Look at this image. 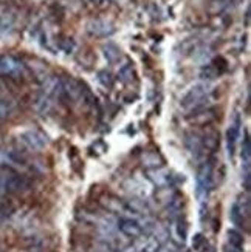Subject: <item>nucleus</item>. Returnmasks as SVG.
<instances>
[{
	"label": "nucleus",
	"instance_id": "5",
	"mask_svg": "<svg viewBox=\"0 0 251 252\" xmlns=\"http://www.w3.org/2000/svg\"><path fill=\"white\" fill-rule=\"evenodd\" d=\"M231 221L234 226L241 227V229H248V220H250V198H239L233 207H231V214H230Z\"/></svg>",
	"mask_w": 251,
	"mask_h": 252
},
{
	"label": "nucleus",
	"instance_id": "17",
	"mask_svg": "<svg viewBox=\"0 0 251 252\" xmlns=\"http://www.w3.org/2000/svg\"><path fill=\"white\" fill-rule=\"evenodd\" d=\"M9 115V110H8V107L3 101H0V123L5 121V119L8 118Z\"/></svg>",
	"mask_w": 251,
	"mask_h": 252
},
{
	"label": "nucleus",
	"instance_id": "4",
	"mask_svg": "<svg viewBox=\"0 0 251 252\" xmlns=\"http://www.w3.org/2000/svg\"><path fill=\"white\" fill-rule=\"evenodd\" d=\"M27 67L19 58L13 54H2L0 56V73L8 78H22L25 74Z\"/></svg>",
	"mask_w": 251,
	"mask_h": 252
},
{
	"label": "nucleus",
	"instance_id": "2",
	"mask_svg": "<svg viewBox=\"0 0 251 252\" xmlns=\"http://www.w3.org/2000/svg\"><path fill=\"white\" fill-rule=\"evenodd\" d=\"M214 164L213 159H206L200 164L199 172H197V196L203 203L208 200L210 192L213 190L214 186Z\"/></svg>",
	"mask_w": 251,
	"mask_h": 252
},
{
	"label": "nucleus",
	"instance_id": "11",
	"mask_svg": "<svg viewBox=\"0 0 251 252\" xmlns=\"http://www.w3.org/2000/svg\"><path fill=\"white\" fill-rule=\"evenodd\" d=\"M242 162H244V169H245V175H250V159H251V141H250V135L248 131H245V138L242 142Z\"/></svg>",
	"mask_w": 251,
	"mask_h": 252
},
{
	"label": "nucleus",
	"instance_id": "16",
	"mask_svg": "<svg viewBox=\"0 0 251 252\" xmlns=\"http://www.w3.org/2000/svg\"><path fill=\"white\" fill-rule=\"evenodd\" d=\"M157 252H180L179 251V246L174 245V243H166L165 246H160L157 249Z\"/></svg>",
	"mask_w": 251,
	"mask_h": 252
},
{
	"label": "nucleus",
	"instance_id": "18",
	"mask_svg": "<svg viewBox=\"0 0 251 252\" xmlns=\"http://www.w3.org/2000/svg\"><path fill=\"white\" fill-rule=\"evenodd\" d=\"M225 252H242L241 249H236V248H233V246H230V245H226L225 246Z\"/></svg>",
	"mask_w": 251,
	"mask_h": 252
},
{
	"label": "nucleus",
	"instance_id": "19",
	"mask_svg": "<svg viewBox=\"0 0 251 252\" xmlns=\"http://www.w3.org/2000/svg\"><path fill=\"white\" fill-rule=\"evenodd\" d=\"M2 220H3V215H2V212H0V223H2Z\"/></svg>",
	"mask_w": 251,
	"mask_h": 252
},
{
	"label": "nucleus",
	"instance_id": "1",
	"mask_svg": "<svg viewBox=\"0 0 251 252\" xmlns=\"http://www.w3.org/2000/svg\"><path fill=\"white\" fill-rule=\"evenodd\" d=\"M211 101V89L205 84H199L194 85L191 90H188V93L181 97L180 105L188 110L189 113L195 112V110H202V108L210 107L208 102Z\"/></svg>",
	"mask_w": 251,
	"mask_h": 252
},
{
	"label": "nucleus",
	"instance_id": "9",
	"mask_svg": "<svg viewBox=\"0 0 251 252\" xmlns=\"http://www.w3.org/2000/svg\"><path fill=\"white\" fill-rule=\"evenodd\" d=\"M87 31H89V34H92L95 37H108L115 32V28L106 20L95 19L87 25Z\"/></svg>",
	"mask_w": 251,
	"mask_h": 252
},
{
	"label": "nucleus",
	"instance_id": "3",
	"mask_svg": "<svg viewBox=\"0 0 251 252\" xmlns=\"http://www.w3.org/2000/svg\"><path fill=\"white\" fill-rule=\"evenodd\" d=\"M115 226L119 232L124 237L137 240L144 234V226L138 218H130V217H116Z\"/></svg>",
	"mask_w": 251,
	"mask_h": 252
},
{
	"label": "nucleus",
	"instance_id": "15",
	"mask_svg": "<svg viewBox=\"0 0 251 252\" xmlns=\"http://www.w3.org/2000/svg\"><path fill=\"white\" fill-rule=\"evenodd\" d=\"M98 81H100V84L103 85V87H110L113 85V78H112V74L108 73L107 70H103V71H100L98 73Z\"/></svg>",
	"mask_w": 251,
	"mask_h": 252
},
{
	"label": "nucleus",
	"instance_id": "21",
	"mask_svg": "<svg viewBox=\"0 0 251 252\" xmlns=\"http://www.w3.org/2000/svg\"><path fill=\"white\" fill-rule=\"evenodd\" d=\"M0 252H2V251H0Z\"/></svg>",
	"mask_w": 251,
	"mask_h": 252
},
{
	"label": "nucleus",
	"instance_id": "13",
	"mask_svg": "<svg viewBox=\"0 0 251 252\" xmlns=\"http://www.w3.org/2000/svg\"><path fill=\"white\" fill-rule=\"evenodd\" d=\"M226 237H228V245L242 251V248H244V235L241 232L236 231V229H230L228 234H226Z\"/></svg>",
	"mask_w": 251,
	"mask_h": 252
},
{
	"label": "nucleus",
	"instance_id": "6",
	"mask_svg": "<svg viewBox=\"0 0 251 252\" xmlns=\"http://www.w3.org/2000/svg\"><path fill=\"white\" fill-rule=\"evenodd\" d=\"M19 138H20L22 144H24L28 150H33V152H39L42 149H45L48 144L47 136L43 135L40 130H36V128L25 130L24 133H20Z\"/></svg>",
	"mask_w": 251,
	"mask_h": 252
},
{
	"label": "nucleus",
	"instance_id": "20",
	"mask_svg": "<svg viewBox=\"0 0 251 252\" xmlns=\"http://www.w3.org/2000/svg\"><path fill=\"white\" fill-rule=\"evenodd\" d=\"M95 2H96V0H95Z\"/></svg>",
	"mask_w": 251,
	"mask_h": 252
},
{
	"label": "nucleus",
	"instance_id": "12",
	"mask_svg": "<svg viewBox=\"0 0 251 252\" xmlns=\"http://www.w3.org/2000/svg\"><path fill=\"white\" fill-rule=\"evenodd\" d=\"M103 51H104L106 59L110 63H115V62H118L119 59H121V50H119L112 42L106 43V45L103 47Z\"/></svg>",
	"mask_w": 251,
	"mask_h": 252
},
{
	"label": "nucleus",
	"instance_id": "10",
	"mask_svg": "<svg viewBox=\"0 0 251 252\" xmlns=\"http://www.w3.org/2000/svg\"><path fill=\"white\" fill-rule=\"evenodd\" d=\"M239 133H241V118L236 116L234 123L230 124V128L226 131V146H228V153L233 158L236 153V146H237V139Z\"/></svg>",
	"mask_w": 251,
	"mask_h": 252
},
{
	"label": "nucleus",
	"instance_id": "14",
	"mask_svg": "<svg viewBox=\"0 0 251 252\" xmlns=\"http://www.w3.org/2000/svg\"><path fill=\"white\" fill-rule=\"evenodd\" d=\"M118 76L121 78L123 82L129 84V82H132L135 79V70H134V63H126L123 65L121 68H119V73Z\"/></svg>",
	"mask_w": 251,
	"mask_h": 252
},
{
	"label": "nucleus",
	"instance_id": "7",
	"mask_svg": "<svg viewBox=\"0 0 251 252\" xmlns=\"http://www.w3.org/2000/svg\"><path fill=\"white\" fill-rule=\"evenodd\" d=\"M103 206L108 214H113L115 217H130V218H138L137 214L130 211V207L126 204V201H121L113 195H106L103 198Z\"/></svg>",
	"mask_w": 251,
	"mask_h": 252
},
{
	"label": "nucleus",
	"instance_id": "8",
	"mask_svg": "<svg viewBox=\"0 0 251 252\" xmlns=\"http://www.w3.org/2000/svg\"><path fill=\"white\" fill-rule=\"evenodd\" d=\"M5 183V190L6 192H13V193H20L25 192L30 188V183L25 177L16 173V172H9L6 177H3Z\"/></svg>",
	"mask_w": 251,
	"mask_h": 252
}]
</instances>
